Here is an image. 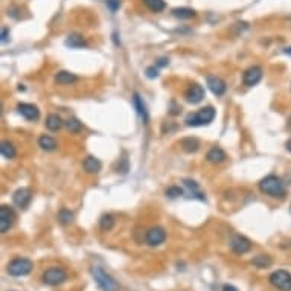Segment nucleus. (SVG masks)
Returning a JSON list of instances; mask_svg holds the SVG:
<instances>
[{"label": "nucleus", "mask_w": 291, "mask_h": 291, "mask_svg": "<svg viewBox=\"0 0 291 291\" xmlns=\"http://www.w3.org/2000/svg\"><path fill=\"white\" fill-rule=\"evenodd\" d=\"M259 189L261 192H264L265 195H270L273 198H282L287 194L285 183L277 175H267L265 179H262L259 182Z\"/></svg>", "instance_id": "f257e3e1"}, {"label": "nucleus", "mask_w": 291, "mask_h": 291, "mask_svg": "<svg viewBox=\"0 0 291 291\" xmlns=\"http://www.w3.org/2000/svg\"><path fill=\"white\" fill-rule=\"evenodd\" d=\"M92 276L101 291H119V284L101 267H93Z\"/></svg>", "instance_id": "f03ea898"}, {"label": "nucleus", "mask_w": 291, "mask_h": 291, "mask_svg": "<svg viewBox=\"0 0 291 291\" xmlns=\"http://www.w3.org/2000/svg\"><path fill=\"white\" fill-rule=\"evenodd\" d=\"M215 118V108L213 107H205L200 108L194 115H189L186 118V125L189 126H201V125H208L213 121Z\"/></svg>", "instance_id": "7ed1b4c3"}, {"label": "nucleus", "mask_w": 291, "mask_h": 291, "mask_svg": "<svg viewBox=\"0 0 291 291\" xmlns=\"http://www.w3.org/2000/svg\"><path fill=\"white\" fill-rule=\"evenodd\" d=\"M32 269H34L32 261H29L26 258H17V259L11 261L8 264V273L11 276H16V277L29 274L32 271Z\"/></svg>", "instance_id": "20e7f679"}, {"label": "nucleus", "mask_w": 291, "mask_h": 291, "mask_svg": "<svg viewBox=\"0 0 291 291\" xmlns=\"http://www.w3.org/2000/svg\"><path fill=\"white\" fill-rule=\"evenodd\" d=\"M270 284L279 291H291V274L287 270H276L270 274Z\"/></svg>", "instance_id": "39448f33"}, {"label": "nucleus", "mask_w": 291, "mask_h": 291, "mask_svg": "<svg viewBox=\"0 0 291 291\" xmlns=\"http://www.w3.org/2000/svg\"><path fill=\"white\" fill-rule=\"evenodd\" d=\"M67 279V273L61 267H50L43 273V282L50 287H57Z\"/></svg>", "instance_id": "423d86ee"}, {"label": "nucleus", "mask_w": 291, "mask_h": 291, "mask_svg": "<svg viewBox=\"0 0 291 291\" xmlns=\"http://www.w3.org/2000/svg\"><path fill=\"white\" fill-rule=\"evenodd\" d=\"M165 239H166V232H165V229H162V227H159V226L151 227L145 235V241L151 247H157V246L163 244L165 243Z\"/></svg>", "instance_id": "0eeeda50"}, {"label": "nucleus", "mask_w": 291, "mask_h": 291, "mask_svg": "<svg viewBox=\"0 0 291 291\" xmlns=\"http://www.w3.org/2000/svg\"><path fill=\"white\" fill-rule=\"evenodd\" d=\"M14 220L16 213L9 206L0 208V230H2V233H6L11 229L12 224H14Z\"/></svg>", "instance_id": "6e6552de"}, {"label": "nucleus", "mask_w": 291, "mask_h": 291, "mask_svg": "<svg viewBox=\"0 0 291 291\" xmlns=\"http://www.w3.org/2000/svg\"><path fill=\"white\" fill-rule=\"evenodd\" d=\"M31 200H32V191L29 187H20L14 192V195H12L14 205L21 209H26L31 203Z\"/></svg>", "instance_id": "1a4fd4ad"}, {"label": "nucleus", "mask_w": 291, "mask_h": 291, "mask_svg": "<svg viewBox=\"0 0 291 291\" xmlns=\"http://www.w3.org/2000/svg\"><path fill=\"white\" fill-rule=\"evenodd\" d=\"M230 249H232L235 253H238V255H244V253L250 251L251 243H250V239H247L246 236L235 235V236H232V239H230Z\"/></svg>", "instance_id": "9d476101"}, {"label": "nucleus", "mask_w": 291, "mask_h": 291, "mask_svg": "<svg viewBox=\"0 0 291 291\" xmlns=\"http://www.w3.org/2000/svg\"><path fill=\"white\" fill-rule=\"evenodd\" d=\"M261 80H262V69H261L259 66H251V67H249V69L244 72L243 81H244V84L249 85V87L256 85Z\"/></svg>", "instance_id": "9b49d317"}, {"label": "nucleus", "mask_w": 291, "mask_h": 291, "mask_svg": "<svg viewBox=\"0 0 291 291\" xmlns=\"http://www.w3.org/2000/svg\"><path fill=\"white\" fill-rule=\"evenodd\" d=\"M185 96L187 99V103L198 104V103H201V99L205 98V88L201 87L200 84H191V85L187 87Z\"/></svg>", "instance_id": "f8f14e48"}, {"label": "nucleus", "mask_w": 291, "mask_h": 291, "mask_svg": "<svg viewBox=\"0 0 291 291\" xmlns=\"http://www.w3.org/2000/svg\"><path fill=\"white\" fill-rule=\"evenodd\" d=\"M17 110L20 115L24 118V119H28V121H37L40 118V111L39 108H37L35 105L32 104H26V103H21L17 105Z\"/></svg>", "instance_id": "ddd939ff"}, {"label": "nucleus", "mask_w": 291, "mask_h": 291, "mask_svg": "<svg viewBox=\"0 0 291 291\" xmlns=\"http://www.w3.org/2000/svg\"><path fill=\"white\" fill-rule=\"evenodd\" d=\"M208 87L210 88V92L217 96H223L226 93V83L220 78L215 77V75H209L208 77Z\"/></svg>", "instance_id": "4468645a"}, {"label": "nucleus", "mask_w": 291, "mask_h": 291, "mask_svg": "<svg viewBox=\"0 0 291 291\" xmlns=\"http://www.w3.org/2000/svg\"><path fill=\"white\" fill-rule=\"evenodd\" d=\"M83 166H84V171L87 174H98L101 171V168H103V165H101V162L99 159L93 157V156H88L85 157L84 163H83Z\"/></svg>", "instance_id": "2eb2a0df"}, {"label": "nucleus", "mask_w": 291, "mask_h": 291, "mask_svg": "<svg viewBox=\"0 0 291 291\" xmlns=\"http://www.w3.org/2000/svg\"><path fill=\"white\" fill-rule=\"evenodd\" d=\"M206 159H208V162H210V163H221V162H224L226 160V153L221 149V148H218V146H213L212 149H209V153H208V156H206Z\"/></svg>", "instance_id": "dca6fc26"}, {"label": "nucleus", "mask_w": 291, "mask_h": 291, "mask_svg": "<svg viewBox=\"0 0 291 291\" xmlns=\"http://www.w3.org/2000/svg\"><path fill=\"white\" fill-rule=\"evenodd\" d=\"M77 80H78L77 75H73V73H70L67 70H61V72H58L55 75V81L58 84H72V83H75Z\"/></svg>", "instance_id": "f3484780"}, {"label": "nucleus", "mask_w": 291, "mask_h": 291, "mask_svg": "<svg viewBox=\"0 0 291 291\" xmlns=\"http://www.w3.org/2000/svg\"><path fill=\"white\" fill-rule=\"evenodd\" d=\"M39 145L42 146V149H44V151H55L57 149V141L54 137H50V136H42L40 139H39Z\"/></svg>", "instance_id": "a211bd4d"}, {"label": "nucleus", "mask_w": 291, "mask_h": 291, "mask_svg": "<svg viewBox=\"0 0 291 291\" xmlns=\"http://www.w3.org/2000/svg\"><path fill=\"white\" fill-rule=\"evenodd\" d=\"M62 126V121L58 115H49L46 119V128L49 131H58Z\"/></svg>", "instance_id": "6ab92c4d"}, {"label": "nucleus", "mask_w": 291, "mask_h": 291, "mask_svg": "<svg viewBox=\"0 0 291 291\" xmlns=\"http://www.w3.org/2000/svg\"><path fill=\"white\" fill-rule=\"evenodd\" d=\"M182 148L186 151V153H195V151L200 148V142L195 137H186L182 141Z\"/></svg>", "instance_id": "aec40b11"}, {"label": "nucleus", "mask_w": 291, "mask_h": 291, "mask_svg": "<svg viewBox=\"0 0 291 291\" xmlns=\"http://www.w3.org/2000/svg\"><path fill=\"white\" fill-rule=\"evenodd\" d=\"M133 103H134V107H136L137 113H139V115H141V118L144 119V122H146V121H148V110H146V107H145V104H144V101L141 99V96H139L137 93H136L134 98H133Z\"/></svg>", "instance_id": "412c9836"}, {"label": "nucleus", "mask_w": 291, "mask_h": 291, "mask_svg": "<svg viewBox=\"0 0 291 291\" xmlns=\"http://www.w3.org/2000/svg\"><path fill=\"white\" fill-rule=\"evenodd\" d=\"M251 264L255 265L256 269H269L270 265L273 264V261H271V258L269 255H258V256L253 258Z\"/></svg>", "instance_id": "4be33fe9"}, {"label": "nucleus", "mask_w": 291, "mask_h": 291, "mask_svg": "<svg viewBox=\"0 0 291 291\" xmlns=\"http://www.w3.org/2000/svg\"><path fill=\"white\" fill-rule=\"evenodd\" d=\"M0 153H2V156L5 159H14L16 154H17V151H16V146L12 145L11 142H2V145H0Z\"/></svg>", "instance_id": "5701e85b"}, {"label": "nucleus", "mask_w": 291, "mask_h": 291, "mask_svg": "<svg viewBox=\"0 0 291 291\" xmlns=\"http://www.w3.org/2000/svg\"><path fill=\"white\" fill-rule=\"evenodd\" d=\"M172 14L177 19L187 20V19H192L195 16V11L191 9V8H175V9H172Z\"/></svg>", "instance_id": "b1692460"}, {"label": "nucleus", "mask_w": 291, "mask_h": 291, "mask_svg": "<svg viewBox=\"0 0 291 291\" xmlns=\"http://www.w3.org/2000/svg\"><path fill=\"white\" fill-rule=\"evenodd\" d=\"M66 44L69 47H72V49H80V47L85 46V40L78 34H72V35H69V39L66 40Z\"/></svg>", "instance_id": "393cba45"}, {"label": "nucleus", "mask_w": 291, "mask_h": 291, "mask_svg": "<svg viewBox=\"0 0 291 291\" xmlns=\"http://www.w3.org/2000/svg\"><path fill=\"white\" fill-rule=\"evenodd\" d=\"M144 2L153 12H162L166 8L165 0H144Z\"/></svg>", "instance_id": "a878e982"}, {"label": "nucleus", "mask_w": 291, "mask_h": 291, "mask_svg": "<svg viewBox=\"0 0 291 291\" xmlns=\"http://www.w3.org/2000/svg\"><path fill=\"white\" fill-rule=\"evenodd\" d=\"M99 226H101V229H103V230L108 232V230L113 229V226H115V218H113L111 215H108V213L103 215L101 220H99Z\"/></svg>", "instance_id": "bb28decb"}, {"label": "nucleus", "mask_w": 291, "mask_h": 291, "mask_svg": "<svg viewBox=\"0 0 291 291\" xmlns=\"http://www.w3.org/2000/svg\"><path fill=\"white\" fill-rule=\"evenodd\" d=\"M73 218H75V215H73V212H70L69 209H62V210H60V213H58V220H60L61 224H70V223L73 221Z\"/></svg>", "instance_id": "cd10ccee"}, {"label": "nucleus", "mask_w": 291, "mask_h": 291, "mask_svg": "<svg viewBox=\"0 0 291 291\" xmlns=\"http://www.w3.org/2000/svg\"><path fill=\"white\" fill-rule=\"evenodd\" d=\"M66 126L70 133H80L83 130V124L78 121V119H69L66 122Z\"/></svg>", "instance_id": "c85d7f7f"}, {"label": "nucleus", "mask_w": 291, "mask_h": 291, "mask_svg": "<svg viewBox=\"0 0 291 291\" xmlns=\"http://www.w3.org/2000/svg\"><path fill=\"white\" fill-rule=\"evenodd\" d=\"M166 195L168 197H171V198H175V197H180V195H183V191L180 187H177V186H171L168 191H166Z\"/></svg>", "instance_id": "c756f323"}, {"label": "nucleus", "mask_w": 291, "mask_h": 291, "mask_svg": "<svg viewBox=\"0 0 291 291\" xmlns=\"http://www.w3.org/2000/svg\"><path fill=\"white\" fill-rule=\"evenodd\" d=\"M121 6V0H107V8L111 12H116Z\"/></svg>", "instance_id": "7c9ffc66"}, {"label": "nucleus", "mask_w": 291, "mask_h": 291, "mask_svg": "<svg viewBox=\"0 0 291 291\" xmlns=\"http://www.w3.org/2000/svg\"><path fill=\"white\" fill-rule=\"evenodd\" d=\"M157 75H159V72H157L156 66H151V67L146 69V77L148 78H157Z\"/></svg>", "instance_id": "2f4dec72"}, {"label": "nucleus", "mask_w": 291, "mask_h": 291, "mask_svg": "<svg viewBox=\"0 0 291 291\" xmlns=\"http://www.w3.org/2000/svg\"><path fill=\"white\" fill-rule=\"evenodd\" d=\"M8 32H9L8 28H3V29H2V43H5V42L8 40Z\"/></svg>", "instance_id": "473e14b6"}, {"label": "nucleus", "mask_w": 291, "mask_h": 291, "mask_svg": "<svg viewBox=\"0 0 291 291\" xmlns=\"http://www.w3.org/2000/svg\"><path fill=\"white\" fill-rule=\"evenodd\" d=\"M223 291H238V288H236V287H233V285L226 284V285L223 287Z\"/></svg>", "instance_id": "72a5a7b5"}, {"label": "nucleus", "mask_w": 291, "mask_h": 291, "mask_svg": "<svg viewBox=\"0 0 291 291\" xmlns=\"http://www.w3.org/2000/svg\"><path fill=\"white\" fill-rule=\"evenodd\" d=\"M166 64H168V60H166V58H160V60L157 61V66H159V67L166 66Z\"/></svg>", "instance_id": "f704fd0d"}, {"label": "nucleus", "mask_w": 291, "mask_h": 291, "mask_svg": "<svg viewBox=\"0 0 291 291\" xmlns=\"http://www.w3.org/2000/svg\"><path fill=\"white\" fill-rule=\"evenodd\" d=\"M287 128L291 131V115H290V118H288V121H287Z\"/></svg>", "instance_id": "c9c22d12"}, {"label": "nucleus", "mask_w": 291, "mask_h": 291, "mask_svg": "<svg viewBox=\"0 0 291 291\" xmlns=\"http://www.w3.org/2000/svg\"><path fill=\"white\" fill-rule=\"evenodd\" d=\"M285 146H287V149L290 151V153H291V139H290V141H287V144H285Z\"/></svg>", "instance_id": "e433bc0d"}, {"label": "nucleus", "mask_w": 291, "mask_h": 291, "mask_svg": "<svg viewBox=\"0 0 291 291\" xmlns=\"http://www.w3.org/2000/svg\"><path fill=\"white\" fill-rule=\"evenodd\" d=\"M285 52H287V54H290V55H291V47H288V49H287V50H285Z\"/></svg>", "instance_id": "4c0bfd02"}]
</instances>
